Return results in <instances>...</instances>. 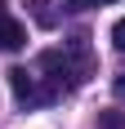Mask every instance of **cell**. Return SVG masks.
Segmentation results:
<instances>
[{"instance_id":"cell-1","label":"cell","mask_w":125,"mask_h":129,"mask_svg":"<svg viewBox=\"0 0 125 129\" xmlns=\"http://www.w3.org/2000/svg\"><path fill=\"white\" fill-rule=\"evenodd\" d=\"M40 71H45V85H49L54 93H72L80 89L89 76H94V53H89V36H72L62 49H45L40 53Z\"/></svg>"},{"instance_id":"cell-2","label":"cell","mask_w":125,"mask_h":129,"mask_svg":"<svg viewBox=\"0 0 125 129\" xmlns=\"http://www.w3.org/2000/svg\"><path fill=\"white\" fill-rule=\"evenodd\" d=\"M9 89H13V98H18V107H45V103L58 98V93H54L49 85H40V76L27 71V67H13L9 71Z\"/></svg>"},{"instance_id":"cell-3","label":"cell","mask_w":125,"mask_h":129,"mask_svg":"<svg viewBox=\"0 0 125 129\" xmlns=\"http://www.w3.org/2000/svg\"><path fill=\"white\" fill-rule=\"evenodd\" d=\"M27 45V27L9 13H0V53H18Z\"/></svg>"},{"instance_id":"cell-4","label":"cell","mask_w":125,"mask_h":129,"mask_svg":"<svg viewBox=\"0 0 125 129\" xmlns=\"http://www.w3.org/2000/svg\"><path fill=\"white\" fill-rule=\"evenodd\" d=\"M112 45H116V49H121V53H125V18H121V22H116V27H112Z\"/></svg>"},{"instance_id":"cell-5","label":"cell","mask_w":125,"mask_h":129,"mask_svg":"<svg viewBox=\"0 0 125 129\" xmlns=\"http://www.w3.org/2000/svg\"><path fill=\"white\" fill-rule=\"evenodd\" d=\"M72 9H98V5H116V0H67Z\"/></svg>"},{"instance_id":"cell-6","label":"cell","mask_w":125,"mask_h":129,"mask_svg":"<svg viewBox=\"0 0 125 129\" xmlns=\"http://www.w3.org/2000/svg\"><path fill=\"white\" fill-rule=\"evenodd\" d=\"M112 89H116V98H121V103H125V71H121V76L112 80Z\"/></svg>"},{"instance_id":"cell-7","label":"cell","mask_w":125,"mask_h":129,"mask_svg":"<svg viewBox=\"0 0 125 129\" xmlns=\"http://www.w3.org/2000/svg\"><path fill=\"white\" fill-rule=\"evenodd\" d=\"M0 13H5V0H0Z\"/></svg>"}]
</instances>
